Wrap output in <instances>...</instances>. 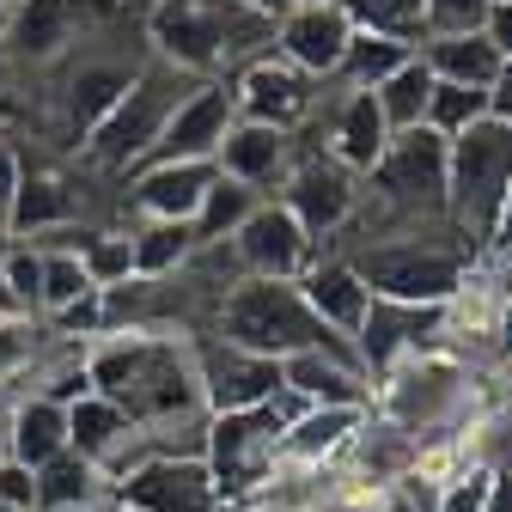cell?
Instances as JSON below:
<instances>
[{
	"mask_svg": "<svg viewBox=\"0 0 512 512\" xmlns=\"http://www.w3.org/2000/svg\"><path fill=\"white\" fill-rule=\"evenodd\" d=\"M269 196H256V189H244V183H232V177H214L208 183V196H202V208H196V244H232V232L263 208Z\"/></svg>",
	"mask_w": 512,
	"mask_h": 512,
	"instance_id": "obj_30",
	"label": "cell"
},
{
	"mask_svg": "<svg viewBox=\"0 0 512 512\" xmlns=\"http://www.w3.org/2000/svg\"><path fill=\"white\" fill-rule=\"evenodd\" d=\"M378 116H384V128L391 135H409V128H427V98H433V74L421 68V55L415 61H403V68L384 80L378 92Z\"/></svg>",
	"mask_w": 512,
	"mask_h": 512,
	"instance_id": "obj_31",
	"label": "cell"
},
{
	"mask_svg": "<svg viewBox=\"0 0 512 512\" xmlns=\"http://www.w3.org/2000/svg\"><path fill=\"white\" fill-rule=\"evenodd\" d=\"M494 7H506V0H494Z\"/></svg>",
	"mask_w": 512,
	"mask_h": 512,
	"instance_id": "obj_50",
	"label": "cell"
},
{
	"mask_svg": "<svg viewBox=\"0 0 512 512\" xmlns=\"http://www.w3.org/2000/svg\"><path fill=\"white\" fill-rule=\"evenodd\" d=\"M147 55H153V49H128V55H116L110 43H98V37L86 31V37L68 49V61H61V92H55L61 135L80 147L92 128L116 110V98L128 92V80L147 68Z\"/></svg>",
	"mask_w": 512,
	"mask_h": 512,
	"instance_id": "obj_6",
	"label": "cell"
},
{
	"mask_svg": "<svg viewBox=\"0 0 512 512\" xmlns=\"http://www.w3.org/2000/svg\"><path fill=\"white\" fill-rule=\"evenodd\" d=\"M488 512H512V476H500V470H494V500H488Z\"/></svg>",
	"mask_w": 512,
	"mask_h": 512,
	"instance_id": "obj_46",
	"label": "cell"
},
{
	"mask_svg": "<svg viewBox=\"0 0 512 512\" xmlns=\"http://www.w3.org/2000/svg\"><path fill=\"white\" fill-rule=\"evenodd\" d=\"M317 110H324V141H317V153H330L354 177H372V165L384 159V147H391V128L378 116V98L336 86V98H317Z\"/></svg>",
	"mask_w": 512,
	"mask_h": 512,
	"instance_id": "obj_17",
	"label": "cell"
},
{
	"mask_svg": "<svg viewBox=\"0 0 512 512\" xmlns=\"http://www.w3.org/2000/svg\"><path fill=\"white\" fill-rule=\"evenodd\" d=\"M336 7H342L348 25L366 31V37H391V43H409V49L427 43V25H421V7H427V0H336Z\"/></svg>",
	"mask_w": 512,
	"mask_h": 512,
	"instance_id": "obj_32",
	"label": "cell"
},
{
	"mask_svg": "<svg viewBox=\"0 0 512 512\" xmlns=\"http://www.w3.org/2000/svg\"><path fill=\"white\" fill-rule=\"evenodd\" d=\"M281 421L275 409H238V415H208V445H202V464L220 488V506L269 488L275 464H281Z\"/></svg>",
	"mask_w": 512,
	"mask_h": 512,
	"instance_id": "obj_7",
	"label": "cell"
},
{
	"mask_svg": "<svg viewBox=\"0 0 512 512\" xmlns=\"http://www.w3.org/2000/svg\"><path fill=\"white\" fill-rule=\"evenodd\" d=\"M220 171L214 165H183V159H147L128 171V208H135V220H196L208 183Z\"/></svg>",
	"mask_w": 512,
	"mask_h": 512,
	"instance_id": "obj_20",
	"label": "cell"
},
{
	"mask_svg": "<svg viewBox=\"0 0 512 512\" xmlns=\"http://www.w3.org/2000/svg\"><path fill=\"white\" fill-rule=\"evenodd\" d=\"M43 342H49V324H43V317H7V324H0V391H7V397L19 391L25 372L37 366Z\"/></svg>",
	"mask_w": 512,
	"mask_h": 512,
	"instance_id": "obj_34",
	"label": "cell"
},
{
	"mask_svg": "<svg viewBox=\"0 0 512 512\" xmlns=\"http://www.w3.org/2000/svg\"><path fill=\"white\" fill-rule=\"evenodd\" d=\"M403 61H415V49L409 43H391V37H366V31H354V43H348V55H342V68H336V80L330 86H342V92H378L384 80H391Z\"/></svg>",
	"mask_w": 512,
	"mask_h": 512,
	"instance_id": "obj_29",
	"label": "cell"
},
{
	"mask_svg": "<svg viewBox=\"0 0 512 512\" xmlns=\"http://www.w3.org/2000/svg\"><path fill=\"white\" fill-rule=\"evenodd\" d=\"M61 452H68V409H55L43 397H13L7 403V458L25 470H43Z\"/></svg>",
	"mask_w": 512,
	"mask_h": 512,
	"instance_id": "obj_24",
	"label": "cell"
},
{
	"mask_svg": "<svg viewBox=\"0 0 512 512\" xmlns=\"http://www.w3.org/2000/svg\"><path fill=\"white\" fill-rule=\"evenodd\" d=\"M506 189H512V128L506 122L482 116L476 128L445 141V214L476 250L494 244Z\"/></svg>",
	"mask_w": 512,
	"mask_h": 512,
	"instance_id": "obj_5",
	"label": "cell"
},
{
	"mask_svg": "<svg viewBox=\"0 0 512 512\" xmlns=\"http://www.w3.org/2000/svg\"><path fill=\"white\" fill-rule=\"evenodd\" d=\"M0 324H7V317H0Z\"/></svg>",
	"mask_w": 512,
	"mask_h": 512,
	"instance_id": "obj_51",
	"label": "cell"
},
{
	"mask_svg": "<svg viewBox=\"0 0 512 512\" xmlns=\"http://www.w3.org/2000/svg\"><path fill=\"white\" fill-rule=\"evenodd\" d=\"M80 256V269L86 281L104 293V287H122V281H135V256H128V226H92L86 244L74 250Z\"/></svg>",
	"mask_w": 512,
	"mask_h": 512,
	"instance_id": "obj_33",
	"label": "cell"
},
{
	"mask_svg": "<svg viewBox=\"0 0 512 512\" xmlns=\"http://www.w3.org/2000/svg\"><path fill=\"white\" fill-rule=\"evenodd\" d=\"M512 244V189H506V208H500V226H494V244H488V256L494 250H506Z\"/></svg>",
	"mask_w": 512,
	"mask_h": 512,
	"instance_id": "obj_45",
	"label": "cell"
},
{
	"mask_svg": "<svg viewBox=\"0 0 512 512\" xmlns=\"http://www.w3.org/2000/svg\"><path fill=\"white\" fill-rule=\"evenodd\" d=\"M110 500L135 512H220V488L202 458H153L135 476H122Z\"/></svg>",
	"mask_w": 512,
	"mask_h": 512,
	"instance_id": "obj_15",
	"label": "cell"
},
{
	"mask_svg": "<svg viewBox=\"0 0 512 512\" xmlns=\"http://www.w3.org/2000/svg\"><path fill=\"white\" fill-rule=\"evenodd\" d=\"M348 43H354V25H348V13L336 7V0H305V7H293L275 25V55L293 61L299 74H311L317 86L336 80Z\"/></svg>",
	"mask_w": 512,
	"mask_h": 512,
	"instance_id": "obj_16",
	"label": "cell"
},
{
	"mask_svg": "<svg viewBox=\"0 0 512 512\" xmlns=\"http://www.w3.org/2000/svg\"><path fill=\"white\" fill-rule=\"evenodd\" d=\"M269 202H281L317 244H330L336 232H348V220H354V208H360V177L354 171H342L330 153H317V147H299V159H293V171H287V183L275 189Z\"/></svg>",
	"mask_w": 512,
	"mask_h": 512,
	"instance_id": "obj_8",
	"label": "cell"
},
{
	"mask_svg": "<svg viewBox=\"0 0 512 512\" xmlns=\"http://www.w3.org/2000/svg\"><path fill=\"white\" fill-rule=\"evenodd\" d=\"M86 31H92V0H13L0 13V49L19 68H61Z\"/></svg>",
	"mask_w": 512,
	"mask_h": 512,
	"instance_id": "obj_10",
	"label": "cell"
},
{
	"mask_svg": "<svg viewBox=\"0 0 512 512\" xmlns=\"http://www.w3.org/2000/svg\"><path fill=\"white\" fill-rule=\"evenodd\" d=\"M0 281H7V293L19 299V311H25V317H37V293H43V250L13 244L7 256H0Z\"/></svg>",
	"mask_w": 512,
	"mask_h": 512,
	"instance_id": "obj_38",
	"label": "cell"
},
{
	"mask_svg": "<svg viewBox=\"0 0 512 512\" xmlns=\"http://www.w3.org/2000/svg\"><path fill=\"white\" fill-rule=\"evenodd\" d=\"M488 7L494 0H427L421 25H427V37H476L488 25Z\"/></svg>",
	"mask_w": 512,
	"mask_h": 512,
	"instance_id": "obj_37",
	"label": "cell"
},
{
	"mask_svg": "<svg viewBox=\"0 0 512 512\" xmlns=\"http://www.w3.org/2000/svg\"><path fill=\"white\" fill-rule=\"evenodd\" d=\"M372 409H305L287 433H281V464L287 470H305V476H324L348 458L354 433L366 427Z\"/></svg>",
	"mask_w": 512,
	"mask_h": 512,
	"instance_id": "obj_22",
	"label": "cell"
},
{
	"mask_svg": "<svg viewBox=\"0 0 512 512\" xmlns=\"http://www.w3.org/2000/svg\"><path fill=\"white\" fill-rule=\"evenodd\" d=\"M104 500H110L104 476L74 452H61L37 470V512H98Z\"/></svg>",
	"mask_w": 512,
	"mask_h": 512,
	"instance_id": "obj_28",
	"label": "cell"
},
{
	"mask_svg": "<svg viewBox=\"0 0 512 512\" xmlns=\"http://www.w3.org/2000/svg\"><path fill=\"white\" fill-rule=\"evenodd\" d=\"M445 336V305H391V299H372L366 324L354 336V354L366 366V378H384L391 366L433 354Z\"/></svg>",
	"mask_w": 512,
	"mask_h": 512,
	"instance_id": "obj_14",
	"label": "cell"
},
{
	"mask_svg": "<svg viewBox=\"0 0 512 512\" xmlns=\"http://www.w3.org/2000/svg\"><path fill=\"white\" fill-rule=\"evenodd\" d=\"M482 37L500 49V61H512V0H506V7H488V25H482Z\"/></svg>",
	"mask_w": 512,
	"mask_h": 512,
	"instance_id": "obj_43",
	"label": "cell"
},
{
	"mask_svg": "<svg viewBox=\"0 0 512 512\" xmlns=\"http://www.w3.org/2000/svg\"><path fill=\"white\" fill-rule=\"evenodd\" d=\"M196 86H202L196 74H177L171 61L147 55V68L128 80V92L116 98V110L80 141V165L98 171V177H128L135 165H147L153 147H159V135H165V122L177 116V104Z\"/></svg>",
	"mask_w": 512,
	"mask_h": 512,
	"instance_id": "obj_4",
	"label": "cell"
},
{
	"mask_svg": "<svg viewBox=\"0 0 512 512\" xmlns=\"http://www.w3.org/2000/svg\"><path fill=\"white\" fill-rule=\"evenodd\" d=\"M86 293H98L80 269L74 250H43V293H37V317H61L68 305H80Z\"/></svg>",
	"mask_w": 512,
	"mask_h": 512,
	"instance_id": "obj_35",
	"label": "cell"
},
{
	"mask_svg": "<svg viewBox=\"0 0 512 512\" xmlns=\"http://www.w3.org/2000/svg\"><path fill=\"white\" fill-rule=\"evenodd\" d=\"M208 336H220V342H232V348H244V354H263V360H287V354H305V348H324V354H336V360H360L354 342L336 336L324 317L305 305L299 281H256V275H244V281L220 299ZM360 372H366V366H360Z\"/></svg>",
	"mask_w": 512,
	"mask_h": 512,
	"instance_id": "obj_2",
	"label": "cell"
},
{
	"mask_svg": "<svg viewBox=\"0 0 512 512\" xmlns=\"http://www.w3.org/2000/svg\"><path fill=\"white\" fill-rule=\"evenodd\" d=\"M281 384L299 391L311 409H372V378L360 372V360H336L324 348H305L281 360Z\"/></svg>",
	"mask_w": 512,
	"mask_h": 512,
	"instance_id": "obj_21",
	"label": "cell"
},
{
	"mask_svg": "<svg viewBox=\"0 0 512 512\" xmlns=\"http://www.w3.org/2000/svg\"><path fill=\"white\" fill-rule=\"evenodd\" d=\"M317 244L281 202H263L238 232H232V256H238V269L256 275V281H299L311 263H317Z\"/></svg>",
	"mask_w": 512,
	"mask_h": 512,
	"instance_id": "obj_12",
	"label": "cell"
},
{
	"mask_svg": "<svg viewBox=\"0 0 512 512\" xmlns=\"http://www.w3.org/2000/svg\"><path fill=\"white\" fill-rule=\"evenodd\" d=\"M299 159V135H287V128H263V122H232L226 128V141L214 153V171L256 189V196H275V189L287 183Z\"/></svg>",
	"mask_w": 512,
	"mask_h": 512,
	"instance_id": "obj_19",
	"label": "cell"
},
{
	"mask_svg": "<svg viewBox=\"0 0 512 512\" xmlns=\"http://www.w3.org/2000/svg\"><path fill=\"white\" fill-rule=\"evenodd\" d=\"M128 256H135V281H171L189 256H196V226H183V220H128Z\"/></svg>",
	"mask_w": 512,
	"mask_h": 512,
	"instance_id": "obj_27",
	"label": "cell"
},
{
	"mask_svg": "<svg viewBox=\"0 0 512 512\" xmlns=\"http://www.w3.org/2000/svg\"><path fill=\"white\" fill-rule=\"evenodd\" d=\"M299 293H305V305L324 317V324L336 330V336H360V324H366V311H372V293H366V281L354 275V263L348 256H336V250H317V263L299 275Z\"/></svg>",
	"mask_w": 512,
	"mask_h": 512,
	"instance_id": "obj_23",
	"label": "cell"
},
{
	"mask_svg": "<svg viewBox=\"0 0 512 512\" xmlns=\"http://www.w3.org/2000/svg\"><path fill=\"white\" fill-rule=\"evenodd\" d=\"M141 31L153 61H171L177 74L196 80H232L275 49V19L250 13L244 0H153Z\"/></svg>",
	"mask_w": 512,
	"mask_h": 512,
	"instance_id": "obj_1",
	"label": "cell"
},
{
	"mask_svg": "<svg viewBox=\"0 0 512 512\" xmlns=\"http://www.w3.org/2000/svg\"><path fill=\"white\" fill-rule=\"evenodd\" d=\"M232 104H238V122H263V128H287V135H305V122L324 98L311 74H299L293 61H281L275 49L256 55L250 68H238L232 80Z\"/></svg>",
	"mask_w": 512,
	"mask_h": 512,
	"instance_id": "obj_9",
	"label": "cell"
},
{
	"mask_svg": "<svg viewBox=\"0 0 512 512\" xmlns=\"http://www.w3.org/2000/svg\"><path fill=\"white\" fill-rule=\"evenodd\" d=\"M488 116V92H470V86H445V80H433V98H427V128L439 141H452V135H464V128H476Z\"/></svg>",
	"mask_w": 512,
	"mask_h": 512,
	"instance_id": "obj_36",
	"label": "cell"
},
{
	"mask_svg": "<svg viewBox=\"0 0 512 512\" xmlns=\"http://www.w3.org/2000/svg\"><path fill=\"white\" fill-rule=\"evenodd\" d=\"M189 354H196V384L208 415H238V409H263L281 391V360L244 354L220 336H189Z\"/></svg>",
	"mask_w": 512,
	"mask_h": 512,
	"instance_id": "obj_11",
	"label": "cell"
},
{
	"mask_svg": "<svg viewBox=\"0 0 512 512\" xmlns=\"http://www.w3.org/2000/svg\"><path fill=\"white\" fill-rule=\"evenodd\" d=\"M494 500V470L488 464H470L464 476H452L439 488V512H488Z\"/></svg>",
	"mask_w": 512,
	"mask_h": 512,
	"instance_id": "obj_39",
	"label": "cell"
},
{
	"mask_svg": "<svg viewBox=\"0 0 512 512\" xmlns=\"http://www.w3.org/2000/svg\"><path fill=\"white\" fill-rule=\"evenodd\" d=\"M238 122V104H232V86L226 80H202L177 104V116L165 122V135L153 147V159H183V165H214L226 128Z\"/></svg>",
	"mask_w": 512,
	"mask_h": 512,
	"instance_id": "obj_18",
	"label": "cell"
},
{
	"mask_svg": "<svg viewBox=\"0 0 512 512\" xmlns=\"http://www.w3.org/2000/svg\"><path fill=\"white\" fill-rule=\"evenodd\" d=\"M98 512H135V506H116V500H104V506H98Z\"/></svg>",
	"mask_w": 512,
	"mask_h": 512,
	"instance_id": "obj_49",
	"label": "cell"
},
{
	"mask_svg": "<svg viewBox=\"0 0 512 512\" xmlns=\"http://www.w3.org/2000/svg\"><path fill=\"white\" fill-rule=\"evenodd\" d=\"M19 171H25V153L0 135V226H7V208H13V196H19Z\"/></svg>",
	"mask_w": 512,
	"mask_h": 512,
	"instance_id": "obj_41",
	"label": "cell"
},
{
	"mask_svg": "<svg viewBox=\"0 0 512 512\" xmlns=\"http://www.w3.org/2000/svg\"><path fill=\"white\" fill-rule=\"evenodd\" d=\"M0 512H37V470L0 458Z\"/></svg>",
	"mask_w": 512,
	"mask_h": 512,
	"instance_id": "obj_40",
	"label": "cell"
},
{
	"mask_svg": "<svg viewBox=\"0 0 512 512\" xmlns=\"http://www.w3.org/2000/svg\"><path fill=\"white\" fill-rule=\"evenodd\" d=\"M68 226H86V196H80L74 171H61L55 159H25L19 196H13V208H7L13 244H43V238H55V232H68Z\"/></svg>",
	"mask_w": 512,
	"mask_h": 512,
	"instance_id": "obj_13",
	"label": "cell"
},
{
	"mask_svg": "<svg viewBox=\"0 0 512 512\" xmlns=\"http://www.w3.org/2000/svg\"><path fill=\"white\" fill-rule=\"evenodd\" d=\"M7 250H13V232H7V226H0V256H7Z\"/></svg>",
	"mask_w": 512,
	"mask_h": 512,
	"instance_id": "obj_48",
	"label": "cell"
},
{
	"mask_svg": "<svg viewBox=\"0 0 512 512\" xmlns=\"http://www.w3.org/2000/svg\"><path fill=\"white\" fill-rule=\"evenodd\" d=\"M421 68L445 86H470V92H488L494 74H500V49L476 31V37H427L421 49Z\"/></svg>",
	"mask_w": 512,
	"mask_h": 512,
	"instance_id": "obj_26",
	"label": "cell"
},
{
	"mask_svg": "<svg viewBox=\"0 0 512 512\" xmlns=\"http://www.w3.org/2000/svg\"><path fill=\"white\" fill-rule=\"evenodd\" d=\"M476 256L482 250L458 226H433V232H415V238L360 244V250H348V263H354V275L366 281L372 299H391V305H445L464 287V275L476 269Z\"/></svg>",
	"mask_w": 512,
	"mask_h": 512,
	"instance_id": "obj_3",
	"label": "cell"
},
{
	"mask_svg": "<svg viewBox=\"0 0 512 512\" xmlns=\"http://www.w3.org/2000/svg\"><path fill=\"white\" fill-rule=\"evenodd\" d=\"M135 433H141V427L128 421V409H116V403H110V397H98V391H92V397H80V403L68 409V452H74V458H86L98 476H104V464H110V458H116Z\"/></svg>",
	"mask_w": 512,
	"mask_h": 512,
	"instance_id": "obj_25",
	"label": "cell"
},
{
	"mask_svg": "<svg viewBox=\"0 0 512 512\" xmlns=\"http://www.w3.org/2000/svg\"><path fill=\"white\" fill-rule=\"evenodd\" d=\"M244 7H250V13H263V19H275V25H281V19H287L293 7H305V0H244Z\"/></svg>",
	"mask_w": 512,
	"mask_h": 512,
	"instance_id": "obj_44",
	"label": "cell"
},
{
	"mask_svg": "<svg viewBox=\"0 0 512 512\" xmlns=\"http://www.w3.org/2000/svg\"><path fill=\"white\" fill-rule=\"evenodd\" d=\"M488 116L512 128V61H500V74H494V86H488Z\"/></svg>",
	"mask_w": 512,
	"mask_h": 512,
	"instance_id": "obj_42",
	"label": "cell"
},
{
	"mask_svg": "<svg viewBox=\"0 0 512 512\" xmlns=\"http://www.w3.org/2000/svg\"><path fill=\"white\" fill-rule=\"evenodd\" d=\"M0 317H25V311H19V299L7 293V281H0Z\"/></svg>",
	"mask_w": 512,
	"mask_h": 512,
	"instance_id": "obj_47",
	"label": "cell"
}]
</instances>
